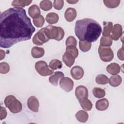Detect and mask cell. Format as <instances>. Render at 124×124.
<instances>
[{"label": "cell", "instance_id": "30", "mask_svg": "<svg viewBox=\"0 0 124 124\" xmlns=\"http://www.w3.org/2000/svg\"><path fill=\"white\" fill-rule=\"evenodd\" d=\"M49 66L53 70H56L57 69H61L62 66V64L61 61L58 59H53L50 62Z\"/></svg>", "mask_w": 124, "mask_h": 124}, {"label": "cell", "instance_id": "7", "mask_svg": "<svg viewBox=\"0 0 124 124\" xmlns=\"http://www.w3.org/2000/svg\"><path fill=\"white\" fill-rule=\"evenodd\" d=\"M50 39L47 36L45 28L40 29L34 35L32 38V42L37 46H42L43 44L48 42Z\"/></svg>", "mask_w": 124, "mask_h": 124}, {"label": "cell", "instance_id": "1", "mask_svg": "<svg viewBox=\"0 0 124 124\" xmlns=\"http://www.w3.org/2000/svg\"><path fill=\"white\" fill-rule=\"evenodd\" d=\"M35 29L23 8H10L0 14V46L9 48L30 40Z\"/></svg>", "mask_w": 124, "mask_h": 124}, {"label": "cell", "instance_id": "29", "mask_svg": "<svg viewBox=\"0 0 124 124\" xmlns=\"http://www.w3.org/2000/svg\"><path fill=\"white\" fill-rule=\"evenodd\" d=\"M93 93L94 97L97 98H102L106 95L105 90L99 87H94L93 90Z\"/></svg>", "mask_w": 124, "mask_h": 124}, {"label": "cell", "instance_id": "3", "mask_svg": "<svg viewBox=\"0 0 124 124\" xmlns=\"http://www.w3.org/2000/svg\"><path fill=\"white\" fill-rule=\"evenodd\" d=\"M45 32L50 39H54L60 41L64 36V31L60 27L48 25L45 28Z\"/></svg>", "mask_w": 124, "mask_h": 124}, {"label": "cell", "instance_id": "6", "mask_svg": "<svg viewBox=\"0 0 124 124\" xmlns=\"http://www.w3.org/2000/svg\"><path fill=\"white\" fill-rule=\"evenodd\" d=\"M35 69L37 72L42 76H50L53 74L54 71L51 70L46 62L44 61H39L35 64Z\"/></svg>", "mask_w": 124, "mask_h": 124}, {"label": "cell", "instance_id": "28", "mask_svg": "<svg viewBox=\"0 0 124 124\" xmlns=\"http://www.w3.org/2000/svg\"><path fill=\"white\" fill-rule=\"evenodd\" d=\"M108 77L103 74L98 75L95 78V81L98 84L105 85L108 83Z\"/></svg>", "mask_w": 124, "mask_h": 124}, {"label": "cell", "instance_id": "2", "mask_svg": "<svg viewBox=\"0 0 124 124\" xmlns=\"http://www.w3.org/2000/svg\"><path fill=\"white\" fill-rule=\"evenodd\" d=\"M76 35L80 41L94 42L102 32V28L95 20L89 18L77 20L75 24Z\"/></svg>", "mask_w": 124, "mask_h": 124}, {"label": "cell", "instance_id": "40", "mask_svg": "<svg viewBox=\"0 0 124 124\" xmlns=\"http://www.w3.org/2000/svg\"><path fill=\"white\" fill-rule=\"evenodd\" d=\"M0 60H2L3 58H4L5 56V52L3 51V50L0 49Z\"/></svg>", "mask_w": 124, "mask_h": 124}, {"label": "cell", "instance_id": "26", "mask_svg": "<svg viewBox=\"0 0 124 124\" xmlns=\"http://www.w3.org/2000/svg\"><path fill=\"white\" fill-rule=\"evenodd\" d=\"M92 43L86 41H79V47L80 49L83 52H87L91 48Z\"/></svg>", "mask_w": 124, "mask_h": 124}, {"label": "cell", "instance_id": "27", "mask_svg": "<svg viewBox=\"0 0 124 124\" xmlns=\"http://www.w3.org/2000/svg\"><path fill=\"white\" fill-rule=\"evenodd\" d=\"M40 7L43 11H49L50 9H51L52 7V3L50 0H42L40 3Z\"/></svg>", "mask_w": 124, "mask_h": 124}, {"label": "cell", "instance_id": "10", "mask_svg": "<svg viewBox=\"0 0 124 124\" xmlns=\"http://www.w3.org/2000/svg\"><path fill=\"white\" fill-rule=\"evenodd\" d=\"M27 105L31 110L35 112H38L39 102L38 99L35 96H31L28 98Z\"/></svg>", "mask_w": 124, "mask_h": 124}, {"label": "cell", "instance_id": "39", "mask_svg": "<svg viewBox=\"0 0 124 124\" xmlns=\"http://www.w3.org/2000/svg\"><path fill=\"white\" fill-rule=\"evenodd\" d=\"M117 56L119 60L124 61V51H123V47H122L121 48L119 49L117 52Z\"/></svg>", "mask_w": 124, "mask_h": 124}, {"label": "cell", "instance_id": "21", "mask_svg": "<svg viewBox=\"0 0 124 124\" xmlns=\"http://www.w3.org/2000/svg\"><path fill=\"white\" fill-rule=\"evenodd\" d=\"M59 19V16L57 14L51 12L47 14L46 17V21L49 24H54L58 22Z\"/></svg>", "mask_w": 124, "mask_h": 124}, {"label": "cell", "instance_id": "19", "mask_svg": "<svg viewBox=\"0 0 124 124\" xmlns=\"http://www.w3.org/2000/svg\"><path fill=\"white\" fill-rule=\"evenodd\" d=\"M45 54V50L43 48L34 46L32 48L31 51V54L34 58H40L44 56Z\"/></svg>", "mask_w": 124, "mask_h": 124}, {"label": "cell", "instance_id": "16", "mask_svg": "<svg viewBox=\"0 0 124 124\" xmlns=\"http://www.w3.org/2000/svg\"><path fill=\"white\" fill-rule=\"evenodd\" d=\"M106 69L109 74L112 75H115L120 73L121 68L120 65L118 63L113 62L108 64L107 66Z\"/></svg>", "mask_w": 124, "mask_h": 124}, {"label": "cell", "instance_id": "14", "mask_svg": "<svg viewBox=\"0 0 124 124\" xmlns=\"http://www.w3.org/2000/svg\"><path fill=\"white\" fill-rule=\"evenodd\" d=\"M77 11L73 8H68L64 13V17L68 22L73 21L77 16Z\"/></svg>", "mask_w": 124, "mask_h": 124}, {"label": "cell", "instance_id": "4", "mask_svg": "<svg viewBox=\"0 0 124 124\" xmlns=\"http://www.w3.org/2000/svg\"><path fill=\"white\" fill-rule=\"evenodd\" d=\"M4 104L13 113H17L22 109L21 103L13 95H9L5 97Z\"/></svg>", "mask_w": 124, "mask_h": 124}, {"label": "cell", "instance_id": "9", "mask_svg": "<svg viewBox=\"0 0 124 124\" xmlns=\"http://www.w3.org/2000/svg\"><path fill=\"white\" fill-rule=\"evenodd\" d=\"M59 85L61 88L65 92H70L73 89L74 82L68 77H63L60 79Z\"/></svg>", "mask_w": 124, "mask_h": 124}, {"label": "cell", "instance_id": "41", "mask_svg": "<svg viewBox=\"0 0 124 124\" xmlns=\"http://www.w3.org/2000/svg\"><path fill=\"white\" fill-rule=\"evenodd\" d=\"M66 1L68 2V3H70V4H76V3H77L78 1V0H66Z\"/></svg>", "mask_w": 124, "mask_h": 124}, {"label": "cell", "instance_id": "20", "mask_svg": "<svg viewBox=\"0 0 124 124\" xmlns=\"http://www.w3.org/2000/svg\"><path fill=\"white\" fill-rule=\"evenodd\" d=\"M122 82V78L120 76L118 75H115L110 77L108 83L109 84L114 87L119 86Z\"/></svg>", "mask_w": 124, "mask_h": 124}, {"label": "cell", "instance_id": "33", "mask_svg": "<svg viewBox=\"0 0 124 124\" xmlns=\"http://www.w3.org/2000/svg\"><path fill=\"white\" fill-rule=\"evenodd\" d=\"M71 54L75 59L78 56V50L76 46H66V51Z\"/></svg>", "mask_w": 124, "mask_h": 124}, {"label": "cell", "instance_id": "15", "mask_svg": "<svg viewBox=\"0 0 124 124\" xmlns=\"http://www.w3.org/2000/svg\"><path fill=\"white\" fill-rule=\"evenodd\" d=\"M109 106V102L107 98H102L97 100L95 103L96 108L100 111L106 110Z\"/></svg>", "mask_w": 124, "mask_h": 124}, {"label": "cell", "instance_id": "24", "mask_svg": "<svg viewBox=\"0 0 124 124\" xmlns=\"http://www.w3.org/2000/svg\"><path fill=\"white\" fill-rule=\"evenodd\" d=\"M32 0H14L12 2V6L16 8H23L25 6L30 5Z\"/></svg>", "mask_w": 124, "mask_h": 124}, {"label": "cell", "instance_id": "25", "mask_svg": "<svg viewBox=\"0 0 124 124\" xmlns=\"http://www.w3.org/2000/svg\"><path fill=\"white\" fill-rule=\"evenodd\" d=\"M112 40L110 35L107 36H102L100 39V45L103 46H110L112 44Z\"/></svg>", "mask_w": 124, "mask_h": 124}, {"label": "cell", "instance_id": "5", "mask_svg": "<svg viewBox=\"0 0 124 124\" xmlns=\"http://www.w3.org/2000/svg\"><path fill=\"white\" fill-rule=\"evenodd\" d=\"M98 51L100 59L103 62H110L113 59V52L110 46H103L100 45Z\"/></svg>", "mask_w": 124, "mask_h": 124}, {"label": "cell", "instance_id": "8", "mask_svg": "<svg viewBox=\"0 0 124 124\" xmlns=\"http://www.w3.org/2000/svg\"><path fill=\"white\" fill-rule=\"evenodd\" d=\"M75 95L79 103L83 101L88 98V91L87 88L83 85H79L76 87Z\"/></svg>", "mask_w": 124, "mask_h": 124}, {"label": "cell", "instance_id": "34", "mask_svg": "<svg viewBox=\"0 0 124 124\" xmlns=\"http://www.w3.org/2000/svg\"><path fill=\"white\" fill-rule=\"evenodd\" d=\"M33 22L34 25L37 28L43 27L45 23V18L42 15H40L35 18L33 19Z\"/></svg>", "mask_w": 124, "mask_h": 124}, {"label": "cell", "instance_id": "32", "mask_svg": "<svg viewBox=\"0 0 124 124\" xmlns=\"http://www.w3.org/2000/svg\"><path fill=\"white\" fill-rule=\"evenodd\" d=\"M81 108L85 111H90L93 107V104L91 101L88 98L82 102H79Z\"/></svg>", "mask_w": 124, "mask_h": 124}, {"label": "cell", "instance_id": "31", "mask_svg": "<svg viewBox=\"0 0 124 124\" xmlns=\"http://www.w3.org/2000/svg\"><path fill=\"white\" fill-rule=\"evenodd\" d=\"M121 1L118 0H104L103 2L105 5L108 8H115L118 7Z\"/></svg>", "mask_w": 124, "mask_h": 124}, {"label": "cell", "instance_id": "11", "mask_svg": "<svg viewBox=\"0 0 124 124\" xmlns=\"http://www.w3.org/2000/svg\"><path fill=\"white\" fill-rule=\"evenodd\" d=\"M84 70L83 68L78 65L72 67L71 70V75L72 78L76 80H79L82 78L84 75Z\"/></svg>", "mask_w": 124, "mask_h": 124}, {"label": "cell", "instance_id": "23", "mask_svg": "<svg viewBox=\"0 0 124 124\" xmlns=\"http://www.w3.org/2000/svg\"><path fill=\"white\" fill-rule=\"evenodd\" d=\"M103 31L102 35L104 36L110 35L113 28V23L112 22H103Z\"/></svg>", "mask_w": 124, "mask_h": 124}, {"label": "cell", "instance_id": "12", "mask_svg": "<svg viewBox=\"0 0 124 124\" xmlns=\"http://www.w3.org/2000/svg\"><path fill=\"white\" fill-rule=\"evenodd\" d=\"M123 34V28L121 25L116 24L114 25L111 31V37L115 41L118 40Z\"/></svg>", "mask_w": 124, "mask_h": 124}, {"label": "cell", "instance_id": "13", "mask_svg": "<svg viewBox=\"0 0 124 124\" xmlns=\"http://www.w3.org/2000/svg\"><path fill=\"white\" fill-rule=\"evenodd\" d=\"M63 77H64V74L62 72L56 71L53 75L49 78V82L53 86H57L59 80Z\"/></svg>", "mask_w": 124, "mask_h": 124}, {"label": "cell", "instance_id": "36", "mask_svg": "<svg viewBox=\"0 0 124 124\" xmlns=\"http://www.w3.org/2000/svg\"><path fill=\"white\" fill-rule=\"evenodd\" d=\"M77 42L76 38L73 36H70L68 37L65 41V45L66 46H76Z\"/></svg>", "mask_w": 124, "mask_h": 124}, {"label": "cell", "instance_id": "17", "mask_svg": "<svg viewBox=\"0 0 124 124\" xmlns=\"http://www.w3.org/2000/svg\"><path fill=\"white\" fill-rule=\"evenodd\" d=\"M75 58L70 53L65 52L62 56L63 62L69 67H71L75 62Z\"/></svg>", "mask_w": 124, "mask_h": 124}, {"label": "cell", "instance_id": "38", "mask_svg": "<svg viewBox=\"0 0 124 124\" xmlns=\"http://www.w3.org/2000/svg\"><path fill=\"white\" fill-rule=\"evenodd\" d=\"M0 108V120H2L6 117L7 113L5 108L1 106Z\"/></svg>", "mask_w": 124, "mask_h": 124}, {"label": "cell", "instance_id": "35", "mask_svg": "<svg viewBox=\"0 0 124 124\" xmlns=\"http://www.w3.org/2000/svg\"><path fill=\"white\" fill-rule=\"evenodd\" d=\"M10 71V66L8 63L5 62L0 63V73L2 74H5Z\"/></svg>", "mask_w": 124, "mask_h": 124}, {"label": "cell", "instance_id": "22", "mask_svg": "<svg viewBox=\"0 0 124 124\" xmlns=\"http://www.w3.org/2000/svg\"><path fill=\"white\" fill-rule=\"evenodd\" d=\"M75 116L77 120L81 123L86 122L89 118V115L88 113L82 110H80L78 111L76 113Z\"/></svg>", "mask_w": 124, "mask_h": 124}, {"label": "cell", "instance_id": "18", "mask_svg": "<svg viewBox=\"0 0 124 124\" xmlns=\"http://www.w3.org/2000/svg\"><path fill=\"white\" fill-rule=\"evenodd\" d=\"M28 14L32 18L34 19L40 15L41 11L37 5L33 4L29 8Z\"/></svg>", "mask_w": 124, "mask_h": 124}, {"label": "cell", "instance_id": "37", "mask_svg": "<svg viewBox=\"0 0 124 124\" xmlns=\"http://www.w3.org/2000/svg\"><path fill=\"white\" fill-rule=\"evenodd\" d=\"M64 5L63 0H54L53 2V6L54 8L58 10H61Z\"/></svg>", "mask_w": 124, "mask_h": 124}]
</instances>
